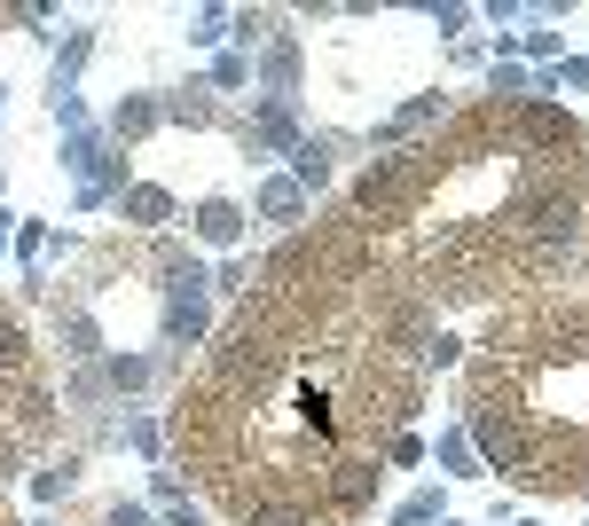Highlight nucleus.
Instances as JSON below:
<instances>
[{
	"label": "nucleus",
	"mask_w": 589,
	"mask_h": 526,
	"mask_svg": "<svg viewBox=\"0 0 589 526\" xmlns=\"http://www.w3.org/2000/svg\"><path fill=\"white\" fill-rule=\"evenodd\" d=\"M472 441L535 495H589V299L527 291L472 338Z\"/></svg>",
	"instance_id": "nucleus-1"
},
{
	"label": "nucleus",
	"mask_w": 589,
	"mask_h": 526,
	"mask_svg": "<svg viewBox=\"0 0 589 526\" xmlns=\"http://www.w3.org/2000/svg\"><path fill=\"white\" fill-rule=\"evenodd\" d=\"M165 213H174V197H165V189H126V220H134V228H157Z\"/></svg>",
	"instance_id": "nucleus-2"
},
{
	"label": "nucleus",
	"mask_w": 589,
	"mask_h": 526,
	"mask_svg": "<svg viewBox=\"0 0 589 526\" xmlns=\"http://www.w3.org/2000/svg\"><path fill=\"white\" fill-rule=\"evenodd\" d=\"M236 220H244V213H236L228 197H213V205L197 213V228H205V244H236Z\"/></svg>",
	"instance_id": "nucleus-3"
},
{
	"label": "nucleus",
	"mask_w": 589,
	"mask_h": 526,
	"mask_svg": "<svg viewBox=\"0 0 589 526\" xmlns=\"http://www.w3.org/2000/svg\"><path fill=\"white\" fill-rule=\"evenodd\" d=\"M299 182H307V189H322V182H330V157H322V142H307V149H299Z\"/></svg>",
	"instance_id": "nucleus-4"
},
{
	"label": "nucleus",
	"mask_w": 589,
	"mask_h": 526,
	"mask_svg": "<svg viewBox=\"0 0 589 526\" xmlns=\"http://www.w3.org/2000/svg\"><path fill=\"white\" fill-rule=\"evenodd\" d=\"M260 205H268L276 220H291V213H299V182H268V197H260Z\"/></svg>",
	"instance_id": "nucleus-5"
},
{
	"label": "nucleus",
	"mask_w": 589,
	"mask_h": 526,
	"mask_svg": "<svg viewBox=\"0 0 589 526\" xmlns=\"http://www.w3.org/2000/svg\"><path fill=\"white\" fill-rule=\"evenodd\" d=\"M111 526H142V510H134V503H118V510H111Z\"/></svg>",
	"instance_id": "nucleus-6"
},
{
	"label": "nucleus",
	"mask_w": 589,
	"mask_h": 526,
	"mask_svg": "<svg viewBox=\"0 0 589 526\" xmlns=\"http://www.w3.org/2000/svg\"><path fill=\"white\" fill-rule=\"evenodd\" d=\"M165 526H205V518H197V510H174V518H165Z\"/></svg>",
	"instance_id": "nucleus-7"
}]
</instances>
